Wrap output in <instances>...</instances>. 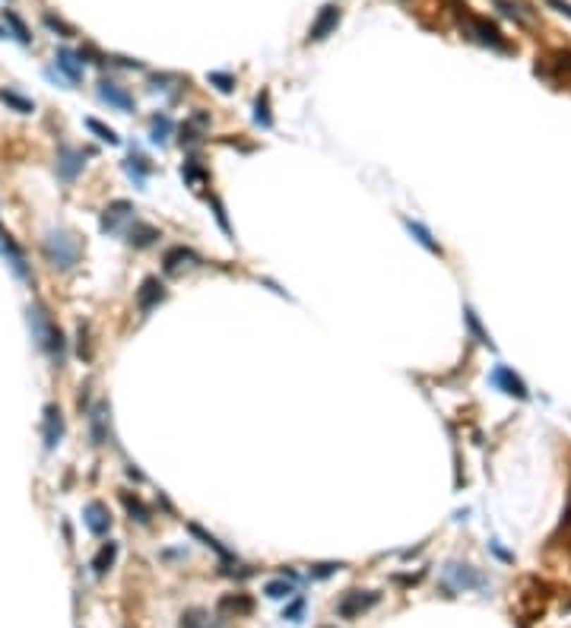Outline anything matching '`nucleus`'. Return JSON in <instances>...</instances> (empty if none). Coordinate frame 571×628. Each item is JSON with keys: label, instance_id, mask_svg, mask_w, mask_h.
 <instances>
[{"label": "nucleus", "instance_id": "obj_1", "mask_svg": "<svg viewBox=\"0 0 571 628\" xmlns=\"http://www.w3.org/2000/svg\"><path fill=\"white\" fill-rule=\"evenodd\" d=\"M25 321H29V330H32L35 346L42 349V352L48 355L57 368H61L63 359H67V340H63L61 327L54 324V317L48 314V308L38 304V302H32L29 308H25Z\"/></svg>", "mask_w": 571, "mask_h": 628}, {"label": "nucleus", "instance_id": "obj_2", "mask_svg": "<svg viewBox=\"0 0 571 628\" xmlns=\"http://www.w3.org/2000/svg\"><path fill=\"white\" fill-rule=\"evenodd\" d=\"M42 254L54 270L67 273L80 264L82 245L73 232H67V228H51V232H44V238H42Z\"/></svg>", "mask_w": 571, "mask_h": 628}, {"label": "nucleus", "instance_id": "obj_3", "mask_svg": "<svg viewBox=\"0 0 571 628\" xmlns=\"http://www.w3.org/2000/svg\"><path fill=\"white\" fill-rule=\"evenodd\" d=\"M460 25H463V32H467L473 42H479V44H486V48H492V51H501V54H508L511 51V44H508V38L498 32V25L495 23H489V19H482V16H473V13H467V6H460Z\"/></svg>", "mask_w": 571, "mask_h": 628}, {"label": "nucleus", "instance_id": "obj_4", "mask_svg": "<svg viewBox=\"0 0 571 628\" xmlns=\"http://www.w3.org/2000/svg\"><path fill=\"white\" fill-rule=\"evenodd\" d=\"M444 581L450 584V590H482L489 587V577L482 571H476L473 565H460V562H450L444 568Z\"/></svg>", "mask_w": 571, "mask_h": 628}, {"label": "nucleus", "instance_id": "obj_5", "mask_svg": "<svg viewBox=\"0 0 571 628\" xmlns=\"http://www.w3.org/2000/svg\"><path fill=\"white\" fill-rule=\"evenodd\" d=\"M0 257H4L6 264H10V270L16 273V276L23 279V283H29V279H32V270H29V264H25L23 247H19L16 241H13V235L6 232L4 226H0Z\"/></svg>", "mask_w": 571, "mask_h": 628}, {"label": "nucleus", "instance_id": "obj_6", "mask_svg": "<svg viewBox=\"0 0 571 628\" xmlns=\"http://www.w3.org/2000/svg\"><path fill=\"white\" fill-rule=\"evenodd\" d=\"M381 600V593H374V590H349V593H343V600L336 603V615H343V619H355V615H362L365 609H372L374 603Z\"/></svg>", "mask_w": 571, "mask_h": 628}, {"label": "nucleus", "instance_id": "obj_7", "mask_svg": "<svg viewBox=\"0 0 571 628\" xmlns=\"http://www.w3.org/2000/svg\"><path fill=\"white\" fill-rule=\"evenodd\" d=\"M489 381H492V384L498 387L501 393H508V397L530 400V390H527V384H524V381H520L508 365H495V368H492V374H489Z\"/></svg>", "mask_w": 571, "mask_h": 628}, {"label": "nucleus", "instance_id": "obj_8", "mask_svg": "<svg viewBox=\"0 0 571 628\" xmlns=\"http://www.w3.org/2000/svg\"><path fill=\"white\" fill-rule=\"evenodd\" d=\"M340 16H343V13H340V6H336V4H324L321 13H317V19L311 23V29H308V42H324L330 32H336Z\"/></svg>", "mask_w": 571, "mask_h": 628}, {"label": "nucleus", "instance_id": "obj_9", "mask_svg": "<svg viewBox=\"0 0 571 628\" xmlns=\"http://www.w3.org/2000/svg\"><path fill=\"white\" fill-rule=\"evenodd\" d=\"M82 524H86V530L92 533V536H108V530H111V511H108V505L89 501V505L82 507Z\"/></svg>", "mask_w": 571, "mask_h": 628}, {"label": "nucleus", "instance_id": "obj_10", "mask_svg": "<svg viewBox=\"0 0 571 628\" xmlns=\"http://www.w3.org/2000/svg\"><path fill=\"white\" fill-rule=\"evenodd\" d=\"M42 438H44V450H54L57 444L63 441V416L54 403L44 406V416H42Z\"/></svg>", "mask_w": 571, "mask_h": 628}, {"label": "nucleus", "instance_id": "obj_11", "mask_svg": "<svg viewBox=\"0 0 571 628\" xmlns=\"http://www.w3.org/2000/svg\"><path fill=\"white\" fill-rule=\"evenodd\" d=\"M162 298H165L162 279H159V276H146L143 283H140V289H137V311H140V314H149V311L156 308Z\"/></svg>", "mask_w": 571, "mask_h": 628}, {"label": "nucleus", "instance_id": "obj_12", "mask_svg": "<svg viewBox=\"0 0 571 628\" xmlns=\"http://www.w3.org/2000/svg\"><path fill=\"white\" fill-rule=\"evenodd\" d=\"M99 99L108 101L111 108H118V111H133V95L127 92L124 86L111 82V80H102V82H99Z\"/></svg>", "mask_w": 571, "mask_h": 628}, {"label": "nucleus", "instance_id": "obj_13", "mask_svg": "<svg viewBox=\"0 0 571 628\" xmlns=\"http://www.w3.org/2000/svg\"><path fill=\"white\" fill-rule=\"evenodd\" d=\"M130 216H133V203L130 200L108 203V209L102 213V232H114V228H118L124 219H130Z\"/></svg>", "mask_w": 571, "mask_h": 628}, {"label": "nucleus", "instance_id": "obj_14", "mask_svg": "<svg viewBox=\"0 0 571 628\" xmlns=\"http://www.w3.org/2000/svg\"><path fill=\"white\" fill-rule=\"evenodd\" d=\"M54 63H57V70H61V73L67 76L70 82H80V80H82V57L76 54V51L61 48V51L54 54Z\"/></svg>", "mask_w": 571, "mask_h": 628}, {"label": "nucleus", "instance_id": "obj_15", "mask_svg": "<svg viewBox=\"0 0 571 628\" xmlns=\"http://www.w3.org/2000/svg\"><path fill=\"white\" fill-rule=\"evenodd\" d=\"M89 429H92V444L102 448L108 441V406L105 403H95L89 410Z\"/></svg>", "mask_w": 571, "mask_h": 628}, {"label": "nucleus", "instance_id": "obj_16", "mask_svg": "<svg viewBox=\"0 0 571 628\" xmlns=\"http://www.w3.org/2000/svg\"><path fill=\"white\" fill-rule=\"evenodd\" d=\"M57 171H61L63 181H73L82 171V152L70 149V146H61V156H57Z\"/></svg>", "mask_w": 571, "mask_h": 628}, {"label": "nucleus", "instance_id": "obj_17", "mask_svg": "<svg viewBox=\"0 0 571 628\" xmlns=\"http://www.w3.org/2000/svg\"><path fill=\"white\" fill-rule=\"evenodd\" d=\"M156 238H159V228L149 226V222L133 219V226L127 228V245L130 247H149V245H156Z\"/></svg>", "mask_w": 571, "mask_h": 628}, {"label": "nucleus", "instance_id": "obj_18", "mask_svg": "<svg viewBox=\"0 0 571 628\" xmlns=\"http://www.w3.org/2000/svg\"><path fill=\"white\" fill-rule=\"evenodd\" d=\"M492 4H495V10H498L501 16L514 19L517 25H530L533 23V13L527 10L524 4H514V0H492Z\"/></svg>", "mask_w": 571, "mask_h": 628}, {"label": "nucleus", "instance_id": "obj_19", "mask_svg": "<svg viewBox=\"0 0 571 628\" xmlns=\"http://www.w3.org/2000/svg\"><path fill=\"white\" fill-rule=\"evenodd\" d=\"M403 226L410 228V235L419 241V245L425 247V251H431V254H438V257H444V251H441V245H438L435 238H431V232L422 226V222H412V219H403Z\"/></svg>", "mask_w": 571, "mask_h": 628}, {"label": "nucleus", "instance_id": "obj_20", "mask_svg": "<svg viewBox=\"0 0 571 628\" xmlns=\"http://www.w3.org/2000/svg\"><path fill=\"white\" fill-rule=\"evenodd\" d=\"M188 260H197V254H194V251H188L184 245L168 247V251H165V257H162L165 273H178V270H181V264H188Z\"/></svg>", "mask_w": 571, "mask_h": 628}, {"label": "nucleus", "instance_id": "obj_21", "mask_svg": "<svg viewBox=\"0 0 571 628\" xmlns=\"http://www.w3.org/2000/svg\"><path fill=\"white\" fill-rule=\"evenodd\" d=\"M463 321H467V330L473 333V340L476 343H482V346H489V349H495V343H492V336L482 330V324H479V314H476L469 304H463Z\"/></svg>", "mask_w": 571, "mask_h": 628}, {"label": "nucleus", "instance_id": "obj_22", "mask_svg": "<svg viewBox=\"0 0 571 628\" xmlns=\"http://www.w3.org/2000/svg\"><path fill=\"white\" fill-rule=\"evenodd\" d=\"M114 558H118V543H111V539H108V543L102 546L99 552H95V558H92V571L102 577V574H105V571L114 565Z\"/></svg>", "mask_w": 571, "mask_h": 628}, {"label": "nucleus", "instance_id": "obj_23", "mask_svg": "<svg viewBox=\"0 0 571 628\" xmlns=\"http://www.w3.org/2000/svg\"><path fill=\"white\" fill-rule=\"evenodd\" d=\"M219 609H226V612H235V615H247V612L254 609V603H251V596L235 593V596H222Z\"/></svg>", "mask_w": 571, "mask_h": 628}, {"label": "nucleus", "instance_id": "obj_24", "mask_svg": "<svg viewBox=\"0 0 571 628\" xmlns=\"http://www.w3.org/2000/svg\"><path fill=\"white\" fill-rule=\"evenodd\" d=\"M121 501H124V507L130 511V517H137L140 524H149V507L143 505V501L137 498V495H130V492H121Z\"/></svg>", "mask_w": 571, "mask_h": 628}, {"label": "nucleus", "instance_id": "obj_25", "mask_svg": "<svg viewBox=\"0 0 571 628\" xmlns=\"http://www.w3.org/2000/svg\"><path fill=\"white\" fill-rule=\"evenodd\" d=\"M4 23L10 25L13 38H16L19 44H29V42H32V35H29V29H25V23H23V19H19L13 10H4Z\"/></svg>", "mask_w": 571, "mask_h": 628}, {"label": "nucleus", "instance_id": "obj_26", "mask_svg": "<svg viewBox=\"0 0 571 628\" xmlns=\"http://www.w3.org/2000/svg\"><path fill=\"white\" fill-rule=\"evenodd\" d=\"M0 101H6L10 108H16L19 114H32V111H35V101L23 99V95L13 92V89H0Z\"/></svg>", "mask_w": 571, "mask_h": 628}, {"label": "nucleus", "instance_id": "obj_27", "mask_svg": "<svg viewBox=\"0 0 571 628\" xmlns=\"http://www.w3.org/2000/svg\"><path fill=\"white\" fill-rule=\"evenodd\" d=\"M254 121H257L260 127H273V114H270V92H260L257 95V105H254Z\"/></svg>", "mask_w": 571, "mask_h": 628}, {"label": "nucleus", "instance_id": "obj_28", "mask_svg": "<svg viewBox=\"0 0 571 628\" xmlns=\"http://www.w3.org/2000/svg\"><path fill=\"white\" fill-rule=\"evenodd\" d=\"M86 127L95 133V137L102 140V143H108V146H118V143H121V137H118V133H114L111 127H105V124H102L99 118H86Z\"/></svg>", "mask_w": 571, "mask_h": 628}, {"label": "nucleus", "instance_id": "obj_29", "mask_svg": "<svg viewBox=\"0 0 571 628\" xmlns=\"http://www.w3.org/2000/svg\"><path fill=\"white\" fill-rule=\"evenodd\" d=\"M188 530H190V533H194V536H197V539H200V543H203V546H209V549H213V552H216V555H219V558H232V552H228V549H226V546H222V543H219V539H216V536H209V533H203V530H200V527H197V524H190V527H188Z\"/></svg>", "mask_w": 571, "mask_h": 628}, {"label": "nucleus", "instance_id": "obj_30", "mask_svg": "<svg viewBox=\"0 0 571 628\" xmlns=\"http://www.w3.org/2000/svg\"><path fill=\"white\" fill-rule=\"evenodd\" d=\"M181 175H184V181H188L194 190L207 187V175H203V168H197L194 162H184V165H181Z\"/></svg>", "mask_w": 571, "mask_h": 628}, {"label": "nucleus", "instance_id": "obj_31", "mask_svg": "<svg viewBox=\"0 0 571 628\" xmlns=\"http://www.w3.org/2000/svg\"><path fill=\"white\" fill-rule=\"evenodd\" d=\"M124 168H127V175H130L133 181L143 184V181H146V171H149V162H146L143 156H130V162H124Z\"/></svg>", "mask_w": 571, "mask_h": 628}, {"label": "nucleus", "instance_id": "obj_32", "mask_svg": "<svg viewBox=\"0 0 571 628\" xmlns=\"http://www.w3.org/2000/svg\"><path fill=\"white\" fill-rule=\"evenodd\" d=\"M181 628H213V625H209V615L203 609H188L181 615Z\"/></svg>", "mask_w": 571, "mask_h": 628}, {"label": "nucleus", "instance_id": "obj_33", "mask_svg": "<svg viewBox=\"0 0 571 628\" xmlns=\"http://www.w3.org/2000/svg\"><path fill=\"white\" fill-rule=\"evenodd\" d=\"M292 590H295V587H292V581H286V577H283V581H266L264 593L270 596V600H283V596H292Z\"/></svg>", "mask_w": 571, "mask_h": 628}, {"label": "nucleus", "instance_id": "obj_34", "mask_svg": "<svg viewBox=\"0 0 571 628\" xmlns=\"http://www.w3.org/2000/svg\"><path fill=\"white\" fill-rule=\"evenodd\" d=\"M168 130H171V121L165 118V114H156V118H152V143H165Z\"/></svg>", "mask_w": 571, "mask_h": 628}, {"label": "nucleus", "instance_id": "obj_35", "mask_svg": "<svg viewBox=\"0 0 571 628\" xmlns=\"http://www.w3.org/2000/svg\"><path fill=\"white\" fill-rule=\"evenodd\" d=\"M207 80L213 82L219 92H232V89H235V76H228V73H216V70H213V73H207Z\"/></svg>", "mask_w": 571, "mask_h": 628}, {"label": "nucleus", "instance_id": "obj_36", "mask_svg": "<svg viewBox=\"0 0 571 628\" xmlns=\"http://www.w3.org/2000/svg\"><path fill=\"white\" fill-rule=\"evenodd\" d=\"M552 67L558 70V73H565L568 76L571 73V51H552Z\"/></svg>", "mask_w": 571, "mask_h": 628}, {"label": "nucleus", "instance_id": "obj_37", "mask_svg": "<svg viewBox=\"0 0 571 628\" xmlns=\"http://www.w3.org/2000/svg\"><path fill=\"white\" fill-rule=\"evenodd\" d=\"M44 25H48L51 32H61V38H70V35H73V29H70V25L63 23V19H57L54 13H44Z\"/></svg>", "mask_w": 571, "mask_h": 628}, {"label": "nucleus", "instance_id": "obj_38", "mask_svg": "<svg viewBox=\"0 0 571 628\" xmlns=\"http://www.w3.org/2000/svg\"><path fill=\"white\" fill-rule=\"evenodd\" d=\"M340 568H346L343 562H321V565H311V577H327V574H333V571H340Z\"/></svg>", "mask_w": 571, "mask_h": 628}, {"label": "nucleus", "instance_id": "obj_39", "mask_svg": "<svg viewBox=\"0 0 571 628\" xmlns=\"http://www.w3.org/2000/svg\"><path fill=\"white\" fill-rule=\"evenodd\" d=\"M302 609H305V600H295L289 609L283 612V619H292V622H298V615H302Z\"/></svg>", "mask_w": 571, "mask_h": 628}, {"label": "nucleus", "instance_id": "obj_40", "mask_svg": "<svg viewBox=\"0 0 571 628\" xmlns=\"http://www.w3.org/2000/svg\"><path fill=\"white\" fill-rule=\"evenodd\" d=\"M546 4H549L555 13H562V16L571 19V4H568V0H546Z\"/></svg>", "mask_w": 571, "mask_h": 628}, {"label": "nucleus", "instance_id": "obj_41", "mask_svg": "<svg viewBox=\"0 0 571 628\" xmlns=\"http://www.w3.org/2000/svg\"><path fill=\"white\" fill-rule=\"evenodd\" d=\"M4 35H6V32H4V29H0V38H4Z\"/></svg>", "mask_w": 571, "mask_h": 628}]
</instances>
